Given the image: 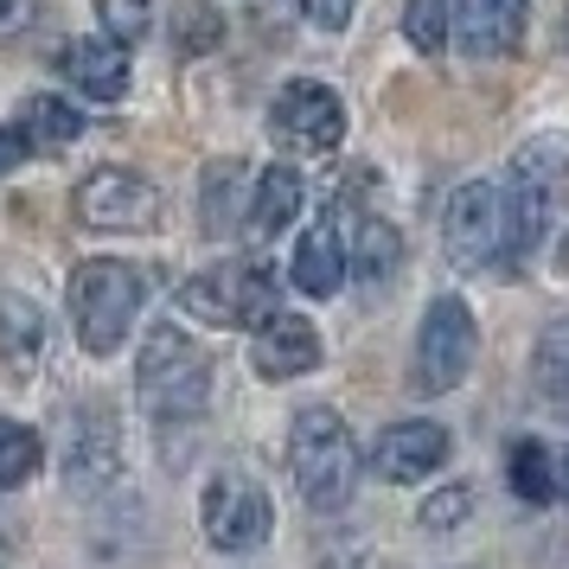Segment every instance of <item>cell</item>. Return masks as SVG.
Here are the masks:
<instances>
[{
    "label": "cell",
    "instance_id": "9",
    "mask_svg": "<svg viewBox=\"0 0 569 569\" xmlns=\"http://www.w3.org/2000/svg\"><path fill=\"white\" fill-rule=\"evenodd\" d=\"M269 134L282 148H295V154H333L339 141H346V103H339L327 83L295 78L269 103Z\"/></svg>",
    "mask_w": 569,
    "mask_h": 569
},
{
    "label": "cell",
    "instance_id": "5",
    "mask_svg": "<svg viewBox=\"0 0 569 569\" xmlns=\"http://www.w3.org/2000/svg\"><path fill=\"white\" fill-rule=\"evenodd\" d=\"M276 295L282 288L269 262H218L180 288V308L186 320H206V327H262L276 313Z\"/></svg>",
    "mask_w": 569,
    "mask_h": 569
},
{
    "label": "cell",
    "instance_id": "18",
    "mask_svg": "<svg viewBox=\"0 0 569 569\" xmlns=\"http://www.w3.org/2000/svg\"><path fill=\"white\" fill-rule=\"evenodd\" d=\"M46 346V308L32 295L0 288V365H13V378H27Z\"/></svg>",
    "mask_w": 569,
    "mask_h": 569
},
{
    "label": "cell",
    "instance_id": "14",
    "mask_svg": "<svg viewBox=\"0 0 569 569\" xmlns=\"http://www.w3.org/2000/svg\"><path fill=\"white\" fill-rule=\"evenodd\" d=\"M250 365H257V378H269V385L308 378L313 365H320V333H313V320H301V313H269L257 327Z\"/></svg>",
    "mask_w": 569,
    "mask_h": 569
},
{
    "label": "cell",
    "instance_id": "7",
    "mask_svg": "<svg viewBox=\"0 0 569 569\" xmlns=\"http://www.w3.org/2000/svg\"><path fill=\"white\" fill-rule=\"evenodd\" d=\"M441 243L455 269L480 276V269H506V192L492 180H467L455 199H448V218H441Z\"/></svg>",
    "mask_w": 569,
    "mask_h": 569
},
{
    "label": "cell",
    "instance_id": "4",
    "mask_svg": "<svg viewBox=\"0 0 569 569\" xmlns=\"http://www.w3.org/2000/svg\"><path fill=\"white\" fill-rule=\"evenodd\" d=\"M211 403V359L180 333V327H154L141 346V410L154 422H192Z\"/></svg>",
    "mask_w": 569,
    "mask_h": 569
},
{
    "label": "cell",
    "instance_id": "20",
    "mask_svg": "<svg viewBox=\"0 0 569 569\" xmlns=\"http://www.w3.org/2000/svg\"><path fill=\"white\" fill-rule=\"evenodd\" d=\"M397 262H403V237L390 231L385 218H359V237H352V250H346V269H352L359 282H385Z\"/></svg>",
    "mask_w": 569,
    "mask_h": 569
},
{
    "label": "cell",
    "instance_id": "17",
    "mask_svg": "<svg viewBox=\"0 0 569 569\" xmlns=\"http://www.w3.org/2000/svg\"><path fill=\"white\" fill-rule=\"evenodd\" d=\"M295 288L313 295V301H327V295L346 288V237H339L333 218L308 224V237L295 243Z\"/></svg>",
    "mask_w": 569,
    "mask_h": 569
},
{
    "label": "cell",
    "instance_id": "12",
    "mask_svg": "<svg viewBox=\"0 0 569 569\" xmlns=\"http://www.w3.org/2000/svg\"><path fill=\"white\" fill-rule=\"evenodd\" d=\"M525 13H531V0H455V7H448V32L461 39V52L473 58V64H487V58L518 52Z\"/></svg>",
    "mask_w": 569,
    "mask_h": 569
},
{
    "label": "cell",
    "instance_id": "3",
    "mask_svg": "<svg viewBox=\"0 0 569 569\" xmlns=\"http://www.w3.org/2000/svg\"><path fill=\"white\" fill-rule=\"evenodd\" d=\"M563 180H569V141L563 134H538V141L518 148L512 186H499V192H506V269L538 250L543 224H550V211L563 199Z\"/></svg>",
    "mask_w": 569,
    "mask_h": 569
},
{
    "label": "cell",
    "instance_id": "29",
    "mask_svg": "<svg viewBox=\"0 0 569 569\" xmlns=\"http://www.w3.org/2000/svg\"><path fill=\"white\" fill-rule=\"evenodd\" d=\"M20 160H27V141H20L13 129H0V180H7V173H13Z\"/></svg>",
    "mask_w": 569,
    "mask_h": 569
},
{
    "label": "cell",
    "instance_id": "25",
    "mask_svg": "<svg viewBox=\"0 0 569 569\" xmlns=\"http://www.w3.org/2000/svg\"><path fill=\"white\" fill-rule=\"evenodd\" d=\"M173 39H180V52H211V46L224 39L218 7H211V0H180V13H173Z\"/></svg>",
    "mask_w": 569,
    "mask_h": 569
},
{
    "label": "cell",
    "instance_id": "11",
    "mask_svg": "<svg viewBox=\"0 0 569 569\" xmlns=\"http://www.w3.org/2000/svg\"><path fill=\"white\" fill-rule=\"evenodd\" d=\"M122 473V429L109 403H78L64 422V480L71 492H103Z\"/></svg>",
    "mask_w": 569,
    "mask_h": 569
},
{
    "label": "cell",
    "instance_id": "8",
    "mask_svg": "<svg viewBox=\"0 0 569 569\" xmlns=\"http://www.w3.org/2000/svg\"><path fill=\"white\" fill-rule=\"evenodd\" d=\"M199 518H206V538L218 543V550H231V557L262 550V543H269V531H276V506H269L262 480L237 473V467L211 473L206 499H199Z\"/></svg>",
    "mask_w": 569,
    "mask_h": 569
},
{
    "label": "cell",
    "instance_id": "6",
    "mask_svg": "<svg viewBox=\"0 0 569 569\" xmlns=\"http://www.w3.org/2000/svg\"><path fill=\"white\" fill-rule=\"evenodd\" d=\"M473 352H480V327H473V308L461 295H436L422 327H416V390L422 397H448V390L467 385L473 371Z\"/></svg>",
    "mask_w": 569,
    "mask_h": 569
},
{
    "label": "cell",
    "instance_id": "28",
    "mask_svg": "<svg viewBox=\"0 0 569 569\" xmlns=\"http://www.w3.org/2000/svg\"><path fill=\"white\" fill-rule=\"evenodd\" d=\"M301 7H308V20L320 32H339L346 20H352V7H359V0H301Z\"/></svg>",
    "mask_w": 569,
    "mask_h": 569
},
{
    "label": "cell",
    "instance_id": "31",
    "mask_svg": "<svg viewBox=\"0 0 569 569\" xmlns=\"http://www.w3.org/2000/svg\"><path fill=\"white\" fill-rule=\"evenodd\" d=\"M557 269H563V276H569V237H563V243H557Z\"/></svg>",
    "mask_w": 569,
    "mask_h": 569
},
{
    "label": "cell",
    "instance_id": "30",
    "mask_svg": "<svg viewBox=\"0 0 569 569\" xmlns=\"http://www.w3.org/2000/svg\"><path fill=\"white\" fill-rule=\"evenodd\" d=\"M557 499H569V448L557 455Z\"/></svg>",
    "mask_w": 569,
    "mask_h": 569
},
{
    "label": "cell",
    "instance_id": "1",
    "mask_svg": "<svg viewBox=\"0 0 569 569\" xmlns=\"http://www.w3.org/2000/svg\"><path fill=\"white\" fill-rule=\"evenodd\" d=\"M288 473L313 512H339L359 487V441L346 429V416L327 403H308L288 429Z\"/></svg>",
    "mask_w": 569,
    "mask_h": 569
},
{
    "label": "cell",
    "instance_id": "22",
    "mask_svg": "<svg viewBox=\"0 0 569 569\" xmlns=\"http://www.w3.org/2000/svg\"><path fill=\"white\" fill-rule=\"evenodd\" d=\"M531 378H538V397L569 422V320H557L550 333L538 339V359H531Z\"/></svg>",
    "mask_w": 569,
    "mask_h": 569
},
{
    "label": "cell",
    "instance_id": "26",
    "mask_svg": "<svg viewBox=\"0 0 569 569\" xmlns=\"http://www.w3.org/2000/svg\"><path fill=\"white\" fill-rule=\"evenodd\" d=\"M97 13H103V32L116 39V46H134V39H148V32H154L148 0H97Z\"/></svg>",
    "mask_w": 569,
    "mask_h": 569
},
{
    "label": "cell",
    "instance_id": "10",
    "mask_svg": "<svg viewBox=\"0 0 569 569\" xmlns=\"http://www.w3.org/2000/svg\"><path fill=\"white\" fill-rule=\"evenodd\" d=\"M71 211L90 231H148V224H160V186L129 167H97L90 180H78Z\"/></svg>",
    "mask_w": 569,
    "mask_h": 569
},
{
    "label": "cell",
    "instance_id": "13",
    "mask_svg": "<svg viewBox=\"0 0 569 569\" xmlns=\"http://www.w3.org/2000/svg\"><path fill=\"white\" fill-rule=\"evenodd\" d=\"M448 429L441 422H390L385 436L371 441V473L390 480V487H410V480H429L441 461H448Z\"/></svg>",
    "mask_w": 569,
    "mask_h": 569
},
{
    "label": "cell",
    "instance_id": "16",
    "mask_svg": "<svg viewBox=\"0 0 569 569\" xmlns=\"http://www.w3.org/2000/svg\"><path fill=\"white\" fill-rule=\"evenodd\" d=\"M64 78L78 83L83 97L116 103L129 90V46H116V39H71L64 46Z\"/></svg>",
    "mask_w": 569,
    "mask_h": 569
},
{
    "label": "cell",
    "instance_id": "15",
    "mask_svg": "<svg viewBox=\"0 0 569 569\" xmlns=\"http://www.w3.org/2000/svg\"><path fill=\"white\" fill-rule=\"evenodd\" d=\"M301 199H308V186L295 167H262L257 186H250V206H243V231L269 243V237H282L295 218H301Z\"/></svg>",
    "mask_w": 569,
    "mask_h": 569
},
{
    "label": "cell",
    "instance_id": "27",
    "mask_svg": "<svg viewBox=\"0 0 569 569\" xmlns=\"http://www.w3.org/2000/svg\"><path fill=\"white\" fill-rule=\"evenodd\" d=\"M467 512H473V492H467V487H441V492H429V499H422L416 525H422V531H455Z\"/></svg>",
    "mask_w": 569,
    "mask_h": 569
},
{
    "label": "cell",
    "instance_id": "21",
    "mask_svg": "<svg viewBox=\"0 0 569 569\" xmlns=\"http://www.w3.org/2000/svg\"><path fill=\"white\" fill-rule=\"evenodd\" d=\"M506 480H512V492L525 506H550V499H557V455H550L543 441H512Z\"/></svg>",
    "mask_w": 569,
    "mask_h": 569
},
{
    "label": "cell",
    "instance_id": "19",
    "mask_svg": "<svg viewBox=\"0 0 569 569\" xmlns=\"http://www.w3.org/2000/svg\"><path fill=\"white\" fill-rule=\"evenodd\" d=\"M78 134H83V116L64 103V97H46V90H39V97L20 103V141H27V148H46V154H52V148H71Z\"/></svg>",
    "mask_w": 569,
    "mask_h": 569
},
{
    "label": "cell",
    "instance_id": "2",
    "mask_svg": "<svg viewBox=\"0 0 569 569\" xmlns=\"http://www.w3.org/2000/svg\"><path fill=\"white\" fill-rule=\"evenodd\" d=\"M141 301H148V276L134 262H116V257L78 262V276H71V327H78V346L90 359H109L129 339Z\"/></svg>",
    "mask_w": 569,
    "mask_h": 569
},
{
    "label": "cell",
    "instance_id": "23",
    "mask_svg": "<svg viewBox=\"0 0 569 569\" xmlns=\"http://www.w3.org/2000/svg\"><path fill=\"white\" fill-rule=\"evenodd\" d=\"M39 467H46V441L32 436L27 422L0 416V492H20Z\"/></svg>",
    "mask_w": 569,
    "mask_h": 569
},
{
    "label": "cell",
    "instance_id": "24",
    "mask_svg": "<svg viewBox=\"0 0 569 569\" xmlns=\"http://www.w3.org/2000/svg\"><path fill=\"white\" fill-rule=\"evenodd\" d=\"M403 39H410L422 58L448 52V0H410V7H403Z\"/></svg>",
    "mask_w": 569,
    "mask_h": 569
}]
</instances>
